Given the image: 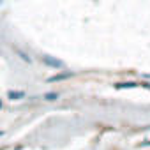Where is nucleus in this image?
I'll use <instances>...</instances> for the list:
<instances>
[{
	"label": "nucleus",
	"mask_w": 150,
	"mask_h": 150,
	"mask_svg": "<svg viewBox=\"0 0 150 150\" xmlns=\"http://www.w3.org/2000/svg\"><path fill=\"white\" fill-rule=\"evenodd\" d=\"M42 60H44V64H48V65H51V67H62V65H64L62 62H58V60H53V58H50V57H44Z\"/></svg>",
	"instance_id": "1"
},
{
	"label": "nucleus",
	"mask_w": 150,
	"mask_h": 150,
	"mask_svg": "<svg viewBox=\"0 0 150 150\" xmlns=\"http://www.w3.org/2000/svg\"><path fill=\"white\" fill-rule=\"evenodd\" d=\"M7 97H9V99H23V97H25V92H14V90H13V92L7 94Z\"/></svg>",
	"instance_id": "2"
},
{
	"label": "nucleus",
	"mask_w": 150,
	"mask_h": 150,
	"mask_svg": "<svg viewBox=\"0 0 150 150\" xmlns=\"http://www.w3.org/2000/svg\"><path fill=\"white\" fill-rule=\"evenodd\" d=\"M71 74H58V76H53V78H50L48 81H58V80H65V78H69Z\"/></svg>",
	"instance_id": "3"
},
{
	"label": "nucleus",
	"mask_w": 150,
	"mask_h": 150,
	"mask_svg": "<svg viewBox=\"0 0 150 150\" xmlns=\"http://www.w3.org/2000/svg\"><path fill=\"white\" fill-rule=\"evenodd\" d=\"M57 97H58V96H57V94H53V92H51V94H46V96H44V99H46V101H55Z\"/></svg>",
	"instance_id": "4"
},
{
	"label": "nucleus",
	"mask_w": 150,
	"mask_h": 150,
	"mask_svg": "<svg viewBox=\"0 0 150 150\" xmlns=\"http://www.w3.org/2000/svg\"><path fill=\"white\" fill-rule=\"evenodd\" d=\"M16 53H18V55H20V57H21V58H23V60H25V62H30V58H28V57H27V55H25V53H21V51H20V50H16Z\"/></svg>",
	"instance_id": "5"
},
{
	"label": "nucleus",
	"mask_w": 150,
	"mask_h": 150,
	"mask_svg": "<svg viewBox=\"0 0 150 150\" xmlns=\"http://www.w3.org/2000/svg\"><path fill=\"white\" fill-rule=\"evenodd\" d=\"M0 136H2V132H0Z\"/></svg>",
	"instance_id": "6"
}]
</instances>
